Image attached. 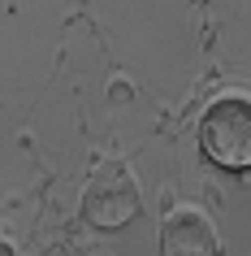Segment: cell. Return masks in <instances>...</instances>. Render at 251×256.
<instances>
[{"label":"cell","mask_w":251,"mask_h":256,"mask_svg":"<svg viewBox=\"0 0 251 256\" xmlns=\"http://www.w3.org/2000/svg\"><path fill=\"white\" fill-rule=\"evenodd\" d=\"M160 256H217V234L195 208H173L160 226Z\"/></svg>","instance_id":"cell-3"},{"label":"cell","mask_w":251,"mask_h":256,"mask_svg":"<svg viewBox=\"0 0 251 256\" xmlns=\"http://www.w3.org/2000/svg\"><path fill=\"white\" fill-rule=\"evenodd\" d=\"M199 152L217 170L247 174L251 170V100L247 96H221L199 118Z\"/></svg>","instance_id":"cell-1"},{"label":"cell","mask_w":251,"mask_h":256,"mask_svg":"<svg viewBox=\"0 0 251 256\" xmlns=\"http://www.w3.org/2000/svg\"><path fill=\"white\" fill-rule=\"evenodd\" d=\"M143 200H139V187H134V178L121 170V165H104V170H95L87 191H82V217L91 222L95 230H121L130 226L134 217H139Z\"/></svg>","instance_id":"cell-2"},{"label":"cell","mask_w":251,"mask_h":256,"mask_svg":"<svg viewBox=\"0 0 251 256\" xmlns=\"http://www.w3.org/2000/svg\"><path fill=\"white\" fill-rule=\"evenodd\" d=\"M0 256H13V248H9V243H0Z\"/></svg>","instance_id":"cell-4"}]
</instances>
